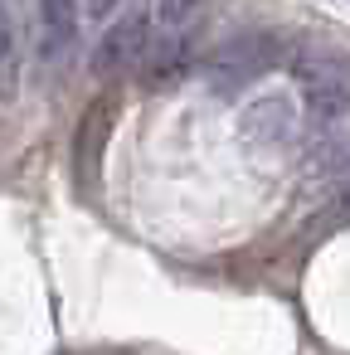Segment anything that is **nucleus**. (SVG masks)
Here are the masks:
<instances>
[{
  "mask_svg": "<svg viewBox=\"0 0 350 355\" xmlns=\"http://www.w3.org/2000/svg\"><path fill=\"white\" fill-rule=\"evenodd\" d=\"M277 59H282L277 30H238V35H229V40L209 54L204 78H209L214 93H238V88L258 83Z\"/></svg>",
  "mask_w": 350,
  "mask_h": 355,
  "instance_id": "f257e3e1",
  "label": "nucleus"
},
{
  "mask_svg": "<svg viewBox=\"0 0 350 355\" xmlns=\"http://www.w3.org/2000/svg\"><path fill=\"white\" fill-rule=\"evenodd\" d=\"M297 83L316 122H335L340 112H350V54L345 49H331V44L306 49L297 59Z\"/></svg>",
  "mask_w": 350,
  "mask_h": 355,
  "instance_id": "f03ea898",
  "label": "nucleus"
},
{
  "mask_svg": "<svg viewBox=\"0 0 350 355\" xmlns=\"http://www.w3.org/2000/svg\"><path fill=\"white\" fill-rule=\"evenodd\" d=\"M195 20H200L195 6H151V35H146V59H141L146 78H175L185 69Z\"/></svg>",
  "mask_w": 350,
  "mask_h": 355,
  "instance_id": "7ed1b4c3",
  "label": "nucleus"
},
{
  "mask_svg": "<svg viewBox=\"0 0 350 355\" xmlns=\"http://www.w3.org/2000/svg\"><path fill=\"white\" fill-rule=\"evenodd\" d=\"M146 35H151V10H146V6L122 10V15L103 30L98 54H93V69H98V73H127V69H141V59H146Z\"/></svg>",
  "mask_w": 350,
  "mask_h": 355,
  "instance_id": "20e7f679",
  "label": "nucleus"
},
{
  "mask_svg": "<svg viewBox=\"0 0 350 355\" xmlns=\"http://www.w3.org/2000/svg\"><path fill=\"white\" fill-rule=\"evenodd\" d=\"M238 137L248 151H282L292 137H297V107L287 93H268L258 103L243 107L238 117Z\"/></svg>",
  "mask_w": 350,
  "mask_h": 355,
  "instance_id": "39448f33",
  "label": "nucleus"
},
{
  "mask_svg": "<svg viewBox=\"0 0 350 355\" xmlns=\"http://www.w3.org/2000/svg\"><path fill=\"white\" fill-rule=\"evenodd\" d=\"M73 49H78V10L59 6V0L35 6V64L44 73H59L69 69Z\"/></svg>",
  "mask_w": 350,
  "mask_h": 355,
  "instance_id": "423d86ee",
  "label": "nucleus"
},
{
  "mask_svg": "<svg viewBox=\"0 0 350 355\" xmlns=\"http://www.w3.org/2000/svg\"><path fill=\"white\" fill-rule=\"evenodd\" d=\"M20 88H25V49H20L10 10L0 6V103H15Z\"/></svg>",
  "mask_w": 350,
  "mask_h": 355,
  "instance_id": "0eeeda50",
  "label": "nucleus"
}]
</instances>
